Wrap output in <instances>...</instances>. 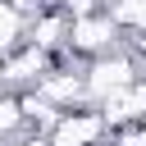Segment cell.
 <instances>
[{
	"instance_id": "obj_1",
	"label": "cell",
	"mask_w": 146,
	"mask_h": 146,
	"mask_svg": "<svg viewBox=\"0 0 146 146\" xmlns=\"http://www.w3.org/2000/svg\"><path fill=\"white\" fill-rule=\"evenodd\" d=\"M132 82H137V59L123 55V50L96 55L91 68H87V96H96V100H105V96H114V91H123Z\"/></svg>"
},
{
	"instance_id": "obj_2",
	"label": "cell",
	"mask_w": 146,
	"mask_h": 146,
	"mask_svg": "<svg viewBox=\"0 0 146 146\" xmlns=\"http://www.w3.org/2000/svg\"><path fill=\"white\" fill-rule=\"evenodd\" d=\"M119 36H123V27L114 23V14L105 9V14H82V18H73V32H68V41H73V50H82V55H110L114 46H119Z\"/></svg>"
},
{
	"instance_id": "obj_3",
	"label": "cell",
	"mask_w": 146,
	"mask_h": 146,
	"mask_svg": "<svg viewBox=\"0 0 146 146\" xmlns=\"http://www.w3.org/2000/svg\"><path fill=\"white\" fill-rule=\"evenodd\" d=\"M100 137H105V119L91 114V110L59 114L55 128H50V146H96Z\"/></svg>"
},
{
	"instance_id": "obj_4",
	"label": "cell",
	"mask_w": 146,
	"mask_h": 146,
	"mask_svg": "<svg viewBox=\"0 0 146 146\" xmlns=\"http://www.w3.org/2000/svg\"><path fill=\"white\" fill-rule=\"evenodd\" d=\"M0 78H5V82H14V87H23V82H32V87H36V82L46 78V50L27 41V46H23V55L5 59V73H0Z\"/></svg>"
},
{
	"instance_id": "obj_5",
	"label": "cell",
	"mask_w": 146,
	"mask_h": 146,
	"mask_svg": "<svg viewBox=\"0 0 146 146\" xmlns=\"http://www.w3.org/2000/svg\"><path fill=\"white\" fill-rule=\"evenodd\" d=\"M82 91H87V73H46L36 82V96H46L55 110L59 105H73Z\"/></svg>"
},
{
	"instance_id": "obj_6",
	"label": "cell",
	"mask_w": 146,
	"mask_h": 146,
	"mask_svg": "<svg viewBox=\"0 0 146 146\" xmlns=\"http://www.w3.org/2000/svg\"><path fill=\"white\" fill-rule=\"evenodd\" d=\"M68 32H73V23H68L64 14H41V18L32 23V46L50 50V46H59V41H64Z\"/></svg>"
},
{
	"instance_id": "obj_7",
	"label": "cell",
	"mask_w": 146,
	"mask_h": 146,
	"mask_svg": "<svg viewBox=\"0 0 146 146\" xmlns=\"http://www.w3.org/2000/svg\"><path fill=\"white\" fill-rule=\"evenodd\" d=\"M23 36V9H14L9 0H0V55Z\"/></svg>"
},
{
	"instance_id": "obj_8",
	"label": "cell",
	"mask_w": 146,
	"mask_h": 146,
	"mask_svg": "<svg viewBox=\"0 0 146 146\" xmlns=\"http://www.w3.org/2000/svg\"><path fill=\"white\" fill-rule=\"evenodd\" d=\"M110 14H114L119 27H137V32L146 27V0H114Z\"/></svg>"
},
{
	"instance_id": "obj_9",
	"label": "cell",
	"mask_w": 146,
	"mask_h": 146,
	"mask_svg": "<svg viewBox=\"0 0 146 146\" xmlns=\"http://www.w3.org/2000/svg\"><path fill=\"white\" fill-rule=\"evenodd\" d=\"M114 146H146V123H128V128H119Z\"/></svg>"
},
{
	"instance_id": "obj_10",
	"label": "cell",
	"mask_w": 146,
	"mask_h": 146,
	"mask_svg": "<svg viewBox=\"0 0 146 146\" xmlns=\"http://www.w3.org/2000/svg\"><path fill=\"white\" fill-rule=\"evenodd\" d=\"M23 146H50V141H41V137H32V141H23Z\"/></svg>"
}]
</instances>
